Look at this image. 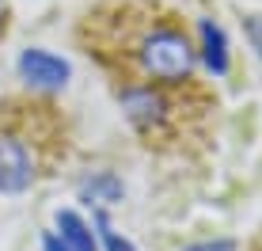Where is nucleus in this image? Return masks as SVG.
<instances>
[{
  "label": "nucleus",
  "mask_w": 262,
  "mask_h": 251,
  "mask_svg": "<svg viewBox=\"0 0 262 251\" xmlns=\"http://www.w3.org/2000/svg\"><path fill=\"white\" fill-rule=\"evenodd\" d=\"M141 65L148 76L164 80V84H183L194 73V50L179 31H156L144 38Z\"/></svg>",
  "instance_id": "nucleus-1"
},
{
  "label": "nucleus",
  "mask_w": 262,
  "mask_h": 251,
  "mask_svg": "<svg viewBox=\"0 0 262 251\" xmlns=\"http://www.w3.org/2000/svg\"><path fill=\"white\" fill-rule=\"evenodd\" d=\"M34 179V160L12 133H0V194H19Z\"/></svg>",
  "instance_id": "nucleus-2"
},
{
  "label": "nucleus",
  "mask_w": 262,
  "mask_h": 251,
  "mask_svg": "<svg viewBox=\"0 0 262 251\" xmlns=\"http://www.w3.org/2000/svg\"><path fill=\"white\" fill-rule=\"evenodd\" d=\"M19 73H23L27 84L57 92V88H65V80H69V61H61L57 53H46V50H23Z\"/></svg>",
  "instance_id": "nucleus-3"
},
{
  "label": "nucleus",
  "mask_w": 262,
  "mask_h": 251,
  "mask_svg": "<svg viewBox=\"0 0 262 251\" xmlns=\"http://www.w3.org/2000/svg\"><path fill=\"white\" fill-rule=\"evenodd\" d=\"M46 251H95V236L72 210L57 213V228L46 232Z\"/></svg>",
  "instance_id": "nucleus-4"
},
{
  "label": "nucleus",
  "mask_w": 262,
  "mask_h": 251,
  "mask_svg": "<svg viewBox=\"0 0 262 251\" xmlns=\"http://www.w3.org/2000/svg\"><path fill=\"white\" fill-rule=\"evenodd\" d=\"M122 107H125V114H129V122L137 126V130H152V126H160L164 114H167L164 95L152 92V88H133V92H125Z\"/></svg>",
  "instance_id": "nucleus-5"
},
{
  "label": "nucleus",
  "mask_w": 262,
  "mask_h": 251,
  "mask_svg": "<svg viewBox=\"0 0 262 251\" xmlns=\"http://www.w3.org/2000/svg\"><path fill=\"white\" fill-rule=\"evenodd\" d=\"M198 31H202V57H205V65H209L213 73H224V69H228V42H224V31L213 19H202Z\"/></svg>",
  "instance_id": "nucleus-6"
},
{
  "label": "nucleus",
  "mask_w": 262,
  "mask_h": 251,
  "mask_svg": "<svg viewBox=\"0 0 262 251\" xmlns=\"http://www.w3.org/2000/svg\"><path fill=\"white\" fill-rule=\"evenodd\" d=\"M95 225H99V232H103V244H106V251H137V247L129 244V240L122 236V232H114V228H111V221H106V213H103V210L95 213Z\"/></svg>",
  "instance_id": "nucleus-7"
},
{
  "label": "nucleus",
  "mask_w": 262,
  "mask_h": 251,
  "mask_svg": "<svg viewBox=\"0 0 262 251\" xmlns=\"http://www.w3.org/2000/svg\"><path fill=\"white\" fill-rule=\"evenodd\" d=\"M183 251H236L232 240H213V244H194V247H183Z\"/></svg>",
  "instance_id": "nucleus-8"
},
{
  "label": "nucleus",
  "mask_w": 262,
  "mask_h": 251,
  "mask_svg": "<svg viewBox=\"0 0 262 251\" xmlns=\"http://www.w3.org/2000/svg\"><path fill=\"white\" fill-rule=\"evenodd\" d=\"M247 31H251V42H255V50L262 53V15H255V19L247 23Z\"/></svg>",
  "instance_id": "nucleus-9"
},
{
  "label": "nucleus",
  "mask_w": 262,
  "mask_h": 251,
  "mask_svg": "<svg viewBox=\"0 0 262 251\" xmlns=\"http://www.w3.org/2000/svg\"><path fill=\"white\" fill-rule=\"evenodd\" d=\"M0 12H4V8H0Z\"/></svg>",
  "instance_id": "nucleus-10"
}]
</instances>
